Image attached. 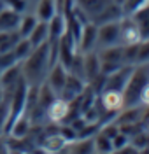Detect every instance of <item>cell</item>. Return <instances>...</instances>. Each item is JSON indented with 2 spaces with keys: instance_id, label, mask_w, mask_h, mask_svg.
<instances>
[{
  "instance_id": "9c48e42d",
  "label": "cell",
  "mask_w": 149,
  "mask_h": 154,
  "mask_svg": "<svg viewBox=\"0 0 149 154\" xmlns=\"http://www.w3.org/2000/svg\"><path fill=\"white\" fill-rule=\"evenodd\" d=\"M86 81L84 79H81V77L74 75V74H70L67 75V81H65V86L61 89V93H60V98H63L65 102H72L74 98H77V96L84 91V88H86Z\"/></svg>"
},
{
  "instance_id": "f1b7e54d",
  "label": "cell",
  "mask_w": 149,
  "mask_h": 154,
  "mask_svg": "<svg viewBox=\"0 0 149 154\" xmlns=\"http://www.w3.org/2000/svg\"><path fill=\"white\" fill-rule=\"evenodd\" d=\"M146 2L147 0H125L121 7H123V12L125 14H132V12H135L137 9H140Z\"/></svg>"
},
{
  "instance_id": "277c9868",
  "label": "cell",
  "mask_w": 149,
  "mask_h": 154,
  "mask_svg": "<svg viewBox=\"0 0 149 154\" xmlns=\"http://www.w3.org/2000/svg\"><path fill=\"white\" fill-rule=\"evenodd\" d=\"M98 100L104 112H107V114H116L121 109H125V100H123V93L121 91L104 89L98 95Z\"/></svg>"
},
{
  "instance_id": "1f68e13d",
  "label": "cell",
  "mask_w": 149,
  "mask_h": 154,
  "mask_svg": "<svg viewBox=\"0 0 149 154\" xmlns=\"http://www.w3.org/2000/svg\"><path fill=\"white\" fill-rule=\"evenodd\" d=\"M140 105L149 107V82L146 84V88L142 89V95H140Z\"/></svg>"
},
{
  "instance_id": "836d02e7",
  "label": "cell",
  "mask_w": 149,
  "mask_h": 154,
  "mask_svg": "<svg viewBox=\"0 0 149 154\" xmlns=\"http://www.w3.org/2000/svg\"><path fill=\"white\" fill-rule=\"evenodd\" d=\"M0 74H2V68H0Z\"/></svg>"
},
{
  "instance_id": "4316f807",
  "label": "cell",
  "mask_w": 149,
  "mask_h": 154,
  "mask_svg": "<svg viewBox=\"0 0 149 154\" xmlns=\"http://www.w3.org/2000/svg\"><path fill=\"white\" fill-rule=\"evenodd\" d=\"M137 46H139V42L123 46V63L125 65H135V61H137Z\"/></svg>"
},
{
  "instance_id": "cb8c5ba5",
  "label": "cell",
  "mask_w": 149,
  "mask_h": 154,
  "mask_svg": "<svg viewBox=\"0 0 149 154\" xmlns=\"http://www.w3.org/2000/svg\"><path fill=\"white\" fill-rule=\"evenodd\" d=\"M44 145H46V151H51V152H54V151H63L65 145H67V140H65L60 133L49 135V137L46 138Z\"/></svg>"
},
{
  "instance_id": "52a82bcc",
  "label": "cell",
  "mask_w": 149,
  "mask_h": 154,
  "mask_svg": "<svg viewBox=\"0 0 149 154\" xmlns=\"http://www.w3.org/2000/svg\"><path fill=\"white\" fill-rule=\"evenodd\" d=\"M95 48H97V25L88 21L82 25V30L79 33L77 51L79 53H89V51H95Z\"/></svg>"
},
{
  "instance_id": "5bb4252c",
  "label": "cell",
  "mask_w": 149,
  "mask_h": 154,
  "mask_svg": "<svg viewBox=\"0 0 149 154\" xmlns=\"http://www.w3.org/2000/svg\"><path fill=\"white\" fill-rule=\"evenodd\" d=\"M67 114H69V102H65L60 96L54 98L53 103L46 109V116H48V119L53 121V123H63Z\"/></svg>"
},
{
  "instance_id": "3957f363",
  "label": "cell",
  "mask_w": 149,
  "mask_h": 154,
  "mask_svg": "<svg viewBox=\"0 0 149 154\" xmlns=\"http://www.w3.org/2000/svg\"><path fill=\"white\" fill-rule=\"evenodd\" d=\"M121 44V28L119 21H109L97 26V48H107Z\"/></svg>"
},
{
  "instance_id": "ba28073f",
  "label": "cell",
  "mask_w": 149,
  "mask_h": 154,
  "mask_svg": "<svg viewBox=\"0 0 149 154\" xmlns=\"http://www.w3.org/2000/svg\"><path fill=\"white\" fill-rule=\"evenodd\" d=\"M119 28H121V44L123 46L125 44H135L142 38L137 23L133 21V18L130 14H125L119 19Z\"/></svg>"
},
{
  "instance_id": "2e32d148",
  "label": "cell",
  "mask_w": 149,
  "mask_h": 154,
  "mask_svg": "<svg viewBox=\"0 0 149 154\" xmlns=\"http://www.w3.org/2000/svg\"><path fill=\"white\" fill-rule=\"evenodd\" d=\"M110 2H112V0H76V7H79V9L88 16L89 21H91V19L95 18L107 4H110Z\"/></svg>"
},
{
  "instance_id": "e0dca14e",
  "label": "cell",
  "mask_w": 149,
  "mask_h": 154,
  "mask_svg": "<svg viewBox=\"0 0 149 154\" xmlns=\"http://www.w3.org/2000/svg\"><path fill=\"white\" fill-rule=\"evenodd\" d=\"M48 26H49V40L51 42H56L67 30V18L63 14H54L53 18L48 21Z\"/></svg>"
},
{
  "instance_id": "f546056e",
  "label": "cell",
  "mask_w": 149,
  "mask_h": 154,
  "mask_svg": "<svg viewBox=\"0 0 149 154\" xmlns=\"http://www.w3.org/2000/svg\"><path fill=\"white\" fill-rule=\"evenodd\" d=\"M126 144H128V135L123 133V131H119V133L112 138V147H114V151H119L121 147H125Z\"/></svg>"
},
{
  "instance_id": "8992f818",
  "label": "cell",
  "mask_w": 149,
  "mask_h": 154,
  "mask_svg": "<svg viewBox=\"0 0 149 154\" xmlns=\"http://www.w3.org/2000/svg\"><path fill=\"white\" fill-rule=\"evenodd\" d=\"M132 70H133V65H121L116 72L105 75V86H104V89H114V91H121L123 93Z\"/></svg>"
},
{
  "instance_id": "6da1fadb",
  "label": "cell",
  "mask_w": 149,
  "mask_h": 154,
  "mask_svg": "<svg viewBox=\"0 0 149 154\" xmlns=\"http://www.w3.org/2000/svg\"><path fill=\"white\" fill-rule=\"evenodd\" d=\"M51 65H53V60H51V42L46 40L44 44H40V46L32 49V53L21 61L23 79L26 81L28 86H39L40 82H44Z\"/></svg>"
},
{
  "instance_id": "ac0fdd59",
  "label": "cell",
  "mask_w": 149,
  "mask_h": 154,
  "mask_svg": "<svg viewBox=\"0 0 149 154\" xmlns=\"http://www.w3.org/2000/svg\"><path fill=\"white\" fill-rule=\"evenodd\" d=\"M98 58H100V61L123 63V44H114V46H107V48H100Z\"/></svg>"
},
{
  "instance_id": "30bf717a",
  "label": "cell",
  "mask_w": 149,
  "mask_h": 154,
  "mask_svg": "<svg viewBox=\"0 0 149 154\" xmlns=\"http://www.w3.org/2000/svg\"><path fill=\"white\" fill-rule=\"evenodd\" d=\"M125 16V12H123V7L119 5V4H116L114 0L110 2V4H107L104 9L100 11L98 14L95 16V18L91 19V23H95L97 26L98 25H104V23H109V21H119V19Z\"/></svg>"
},
{
  "instance_id": "7c38bea8",
  "label": "cell",
  "mask_w": 149,
  "mask_h": 154,
  "mask_svg": "<svg viewBox=\"0 0 149 154\" xmlns=\"http://www.w3.org/2000/svg\"><path fill=\"white\" fill-rule=\"evenodd\" d=\"M20 19H21L20 11L5 5L0 11V32H14V30H18Z\"/></svg>"
},
{
  "instance_id": "7a4b0ae2",
  "label": "cell",
  "mask_w": 149,
  "mask_h": 154,
  "mask_svg": "<svg viewBox=\"0 0 149 154\" xmlns=\"http://www.w3.org/2000/svg\"><path fill=\"white\" fill-rule=\"evenodd\" d=\"M149 82V63L133 65V70L128 77V82L123 89L125 107H140V95L142 89Z\"/></svg>"
},
{
  "instance_id": "9a60e30c",
  "label": "cell",
  "mask_w": 149,
  "mask_h": 154,
  "mask_svg": "<svg viewBox=\"0 0 149 154\" xmlns=\"http://www.w3.org/2000/svg\"><path fill=\"white\" fill-rule=\"evenodd\" d=\"M130 16H132L133 21L137 23L139 32H140V37L149 38V0L140 7V9H137L135 12H132Z\"/></svg>"
},
{
  "instance_id": "d6a6232c",
  "label": "cell",
  "mask_w": 149,
  "mask_h": 154,
  "mask_svg": "<svg viewBox=\"0 0 149 154\" xmlns=\"http://www.w3.org/2000/svg\"><path fill=\"white\" fill-rule=\"evenodd\" d=\"M5 98H7V96H5V89H4V86H2V84H0V103H2Z\"/></svg>"
},
{
  "instance_id": "d6986e66",
  "label": "cell",
  "mask_w": 149,
  "mask_h": 154,
  "mask_svg": "<svg viewBox=\"0 0 149 154\" xmlns=\"http://www.w3.org/2000/svg\"><path fill=\"white\" fill-rule=\"evenodd\" d=\"M26 38L30 40V44H32L33 48L44 44L46 40H49V26H48V23H46V21H37L35 28L30 32V35Z\"/></svg>"
},
{
  "instance_id": "8fae6325",
  "label": "cell",
  "mask_w": 149,
  "mask_h": 154,
  "mask_svg": "<svg viewBox=\"0 0 149 154\" xmlns=\"http://www.w3.org/2000/svg\"><path fill=\"white\" fill-rule=\"evenodd\" d=\"M82 72H84V81L89 82L93 77L100 74V58L98 53L89 51V53H82Z\"/></svg>"
},
{
  "instance_id": "4dcf8cb0",
  "label": "cell",
  "mask_w": 149,
  "mask_h": 154,
  "mask_svg": "<svg viewBox=\"0 0 149 154\" xmlns=\"http://www.w3.org/2000/svg\"><path fill=\"white\" fill-rule=\"evenodd\" d=\"M102 133L105 135V137H109L110 140H112V138L119 133V126L118 125H107L104 130H102Z\"/></svg>"
},
{
  "instance_id": "44dd1931",
  "label": "cell",
  "mask_w": 149,
  "mask_h": 154,
  "mask_svg": "<svg viewBox=\"0 0 149 154\" xmlns=\"http://www.w3.org/2000/svg\"><path fill=\"white\" fill-rule=\"evenodd\" d=\"M20 38H21V35L18 33V30H14V32H0V53L12 51L14 44Z\"/></svg>"
},
{
  "instance_id": "83f0119b",
  "label": "cell",
  "mask_w": 149,
  "mask_h": 154,
  "mask_svg": "<svg viewBox=\"0 0 149 154\" xmlns=\"http://www.w3.org/2000/svg\"><path fill=\"white\" fill-rule=\"evenodd\" d=\"M7 117H9V96L0 103V135L4 133V130H5Z\"/></svg>"
},
{
  "instance_id": "7402d4cb",
  "label": "cell",
  "mask_w": 149,
  "mask_h": 154,
  "mask_svg": "<svg viewBox=\"0 0 149 154\" xmlns=\"http://www.w3.org/2000/svg\"><path fill=\"white\" fill-rule=\"evenodd\" d=\"M37 16H33V14H25V16H21L20 19V25H18V33H20L21 37H28L30 32L35 28V25H37Z\"/></svg>"
},
{
  "instance_id": "d4e9b609",
  "label": "cell",
  "mask_w": 149,
  "mask_h": 154,
  "mask_svg": "<svg viewBox=\"0 0 149 154\" xmlns=\"http://www.w3.org/2000/svg\"><path fill=\"white\" fill-rule=\"evenodd\" d=\"M93 138H95V152H112L114 151L112 140H110L109 137H105L102 131L98 135H95Z\"/></svg>"
},
{
  "instance_id": "484cf974",
  "label": "cell",
  "mask_w": 149,
  "mask_h": 154,
  "mask_svg": "<svg viewBox=\"0 0 149 154\" xmlns=\"http://www.w3.org/2000/svg\"><path fill=\"white\" fill-rule=\"evenodd\" d=\"M149 63V38H140L137 46V61L135 65Z\"/></svg>"
},
{
  "instance_id": "ffe728a7",
  "label": "cell",
  "mask_w": 149,
  "mask_h": 154,
  "mask_svg": "<svg viewBox=\"0 0 149 154\" xmlns=\"http://www.w3.org/2000/svg\"><path fill=\"white\" fill-rule=\"evenodd\" d=\"M58 12L56 7V0H39V5H37V19L39 21H49L54 14Z\"/></svg>"
},
{
  "instance_id": "603a6c76",
  "label": "cell",
  "mask_w": 149,
  "mask_h": 154,
  "mask_svg": "<svg viewBox=\"0 0 149 154\" xmlns=\"http://www.w3.org/2000/svg\"><path fill=\"white\" fill-rule=\"evenodd\" d=\"M32 49H33V46L30 44V40L26 37H21L16 44H14V48H12V53H14V56L18 58L20 61H23L25 58L28 56L30 53H32Z\"/></svg>"
},
{
  "instance_id": "4fadbf2b",
  "label": "cell",
  "mask_w": 149,
  "mask_h": 154,
  "mask_svg": "<svg viewBox=\"0 0 149 154\" xmlns=\"http://www.w3.org/2000/svg\"><path fill=\"white\" fill-rule=\"evenodd\" d=\"M21 77H23V74H21V61H18V63H14V65H11V67L2 70L0 84L4 86L5 91H11V89H14V86L18 84V81Z\"/></svg>"
},
{
  "instance_id": "5b68a950",
  "label": "cell",
  "mask_w": 149,
  "mask_h": 154,
  "mask_svg": "<svg viewBox=\"0 0 149 154\" xmlns=\"http://www.w3.org/2000/svg\"><path fill=\"white\" fill-rule=\"evenodd\" d=\"M67 75H69V70L63 67L60 61H56V63H53V65L49 67L48 75H46L44 81H46V82H48V86L56 93V96H60L61 89H63V86H65Z\"/></svg>"
}]
</instances>
